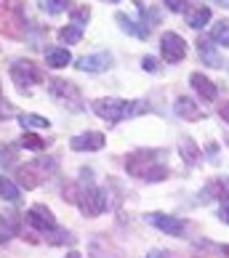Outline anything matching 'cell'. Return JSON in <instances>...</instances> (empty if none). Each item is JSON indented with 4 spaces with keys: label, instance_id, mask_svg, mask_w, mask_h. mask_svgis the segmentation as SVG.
<instances>
[{
    "label": "cell",
    "instance_id": "1",
    "mask_svg": "<svg viewBox=\"0 0 229 258\" xmlns=\"http://www.w3.org/2000/svg\"><path fill=\"white\" fill-rule=\"evenodd\" d=\"M24 224L35 232V242H40V240H48L51 245H70V242H75L72 234L56 224L53 210L48 205H43V203H37V205H32L30 210H27Z\"/></svg>",
    "mask_w": 229,
    "mask_h": 258
},
{
    "label": "cell",
    "instance_id": "2",
    "mask_svg": "<svg viewBox=\"0 0 229 258\" xmlns=\"http://www.w3.org/2000/svg\"><path fill=\"white\" fill-rule=\"evenodd\" d=\"M126 170L131 176L141 181H163L168 178V162H165V149H136L126 157Z\"/></svg>",
    "mask_w": 229,
    "mask_h": 258
},
{
    "label": "cell",
    "instance_id": "3",
    "mask_svg": "<svg viewBox=\"0 0 229 258\" xmlns=\"http://www.w3.org/2000/svg\"><path fill=\"white\" fill-rule=\"evenodd\" d=\"M93 173L88 168H83L80 170V181H78V205L80 210H83V216H101L104 210H107V205H109V200H107V195L101 192L99 186H93V178H91Z\"/></svg>",
    "mask_w": 229,
    "mask_h": 258
},
{
    "label": "cell",
    "instance_id": "4",
    "mask_svg": "<svg viewBox=\"0 0 229 258\" xmlns=\"http://www.w3.org/2000/svg\"><path fill=\"white\" fill-rule=\"evenodd\" d=\"M91 109L99 114L101 120H107L109 125H115V122L126 120V117H133V114H141L147 109L144 101H126V99H93L91 101Z\"/></svg>",
    "mask_w": 229,
    "mask_h": 258
},
{
    "label": "cell",
    "instance_id": "5",
    "mask_svg": "<svg viewBox=\"0 0 229 258\" xmlns=\"http://www.w3.org/2000/svg\"><path fill=\"white\" fill-rule=\"evenodd\" d=\"M27 16H24V3L22 0H0V35L22 40L27 30Z\"/></svg>",
    "mask_w": 229,
    "mask_h": 258
},
{
    "label": "cell",
    "instance_id": "6",
    "mask_svg": "<svg viewBox=\"0 0 229 258\" xmlns=\"http://www.w3.org/2000/svg\"><path fill=\"white\" fill-rule=\"evenodd\" d=\"M56 170V160L53 157H35L30 162L16 168V176H19V186L24 189H37L45 178H51V173Z\"/></svg>",
    "mask_w": 229,
    "mask_h": 258
},
{
    "label": "cell",
    "instance_id": "7",
    "mask_svg": "<svg viewBox=\"0 0 229 258\" xmlns=\"http://www.w3.org/2000/svg\"><path fill=\"white\" fill-rule=\"evenodd\" d=\"M48 93H51L53 101H59L62 107L72 109V112H83L85 109L78 85L70 83V80H64V78H51L48 80Z\"/></svg>",
    "mask_w": 229,
    "mask_h": 258
},
{
    "label": "cell",
    "instance_id": "8",
    "mask_svg": "<svg viewBox=\"0 0 229 258\" xmlns=\"http://www.w3.org/2000/svg\"><path fill=\"white\" fill-rule=\"evenodd\" d=\"M11 80H14L16 88L24 93V91L35 88V85H40L45 80V75L32 59H16L11 64Z\"/></svg>",
    "mask_w": 229,
    "mask_h": 258
},
{
    "label": "cell",
    "instance_id": "9",
    "mask_svg": "<svg viewBox=\"0 0 229 258\" xmlns=\"http://www.w3.org/2000/svg\"><path fill=\"white\" fill-rule=\"evenodd\" d=\"M160 56H163L168 64L184 61V56H187L184 37H181L179 32H163V37H160Z\"/></svg>",
    "mask_w": 229,
    "mask_h": 258
},
{
    "label": "cell",
    "instance_id": "10",
    "mask_svg": "<svg viewBox=\"0 0 229 258\" xmlns=\"http://www.w3.org/2000/svg\"><path fill=\"white\" fill-rule=\"evenodd\" d=\"M24 218L19 210H0V242H11L16 234H22Z\"/></svg>",
    "mask_w": 229,
    "mask_h": 258
},
{
    "label": "cell",
    "instance_id": "11",
    "mask_svg": "<svg viewBox=\"0 0 229 258\" xmlns=\"http://www.w3.org/2000/svg\"><path fill=\"white\" fill-rule=\"evenodd\" d=\"M104 144H107V139L99 131H85V133H78V136L70 139V149H75V152H96Z\"/></svg>",
    "mask_w": 229,
    "mask_h": 258
},
{
    "label": "cell",
    "instance_id": "12",
    "mask_svg": "<svg viewBox=\"0 0 229 258\" xmlns=\"http://www.w3.org/2000/svg\"><path fill=\"white\" fill-rule=\"evenodd\" d=\"M147 224L157 226L160 232H165V234H174V237L184 234V229H187L181 218H176V216H168V213H149V216H147Z\"/></svg>",
    "mask_w": 229,
    "mask_h": 258
},
{
    "label": "cell",
    "instance_id": "13",
    "mask_svg": "<svg viewBox=\"0 0 229 258\" xmlns=\"http://www.w3.org/2000/svg\"><path fill=\"white\" fill-rule=\"evenodd\" d=\"M109 67H112V56L107 51L88 53V56H80L78 59V70H83V72H107Z\"/></svg>",
    "mask_w": 229,
    "mask_h": 258
},
{
    "label": "cell",
    "instance_id": "14",
    "mask_svg": "<svg viewBox=\"0 0 229 258\" xmlns=\"http://www.w3.org/2000/svg\"><path fill=\"white\" fill-rule=\"evenodd\" d=\"M189 83H192V88H195L205 101H216L218 88H216V83H213L211 78H205L203 72H192V75H189Z\"/></svg>",
    "mask_w": 229,
    "mask_h": 258
},
{
    "label": "cell",
    "instance_id": "15",
    "mask_svg": "<svg viewBox=\"0 0 229 258\" xmlns=\"http://www.w3.org/2000/svg\"><path fill=\"white\" fill-rule=\"evenodd\" d=\"M174 112L179 114L181 120H187V122H197V120H203L205 114L197 109V104L189 99V96H181V99H176V104H174Z\"/></svg>",
    "mask_w": 229,
    "mask_h": 258
},
{
    "label": "cell",
    "instance_id": "16",
    "mask_svg": "<svg viewBox=\"0 0 229 258\" xmlns=\"http://www.w3.org/2000/svg\"><path fill=\"white\" fill-rule=\"evenodd\" d=\"M88 253H91V258H120V250L107 240V237H96V240L91 242Z\"/></svg>",
    "mask_w": 229,
    "mask_h": 258
},
{
    "label": "cell",
    "instance_id": "17",
    "mask_svg": "<svg viewBox=\"0 0 229 258\" xmlns=\"http://www.w3.org/2000/svg\"><path fill=\"white\" fill-rule=\"evenodd\" d=\"M179 152H181V157H184L187 165H200V147L195 144V139H189V136H181L179 139Z\"/></svg>",
    "mask_w": 229,
    "mask_h": 258
},
{
    "label": "cell",
    "instance_id": "18",
    "mask_svg": "<svg viewBox=\"0 0 229 258\" xmlns=\"http://www.w3.org/2000/svg\"><path fill=\"white\" fill-rule=\"evenodd\" d=\"M115 22H118L120 27H123V32L126 35H133V37H144L149 35V30H147V24H139V22H133V19H128L126 14H115Z\"/></svg>",
    "mask_w": 229,
    "mask_h": 258
},
{
    "label": "cell",
    "instance_id": "19",
    "mask_svg": "<svg viewBox=\"0 0 229 258\" xmlns=\"http://www.w3.org/2000/svg\"><path fill=\"white\" fill-rule=\"evenodd\" d=\"M45 61L53 70H62V67L70 64V51L67 48H56V45H45Z\"/></svg>",
    "mask_w": 229,
    "mask_h": 258
},
{
    "label": "cell",
    "instance_id": "20",
    "mask_svg": "<svg viewBox=\"0 0 229 258\" xmlns=\"http://www.w3.org/2000/svg\"><path fill=\"white\" fill-rule=\"evenodd\" d=\"M208 22H211V8L208 6H197L187 14V24L192 27V30H203Z\"/></svg>",
    "mask_w": 229,
    "mask_h": 258
},
{
    "label": "cell",
    "instance_id": "21",
    "mask_svg": "<svg viewBox=\"0 0 229 258\" xmlns=\"http://www.w3.org/2000/svg\"><path fill=\"white\" fill-rule=\"evenodd\" d=\"M16 120H19V125L22 128H51V120L48 117H40V114H30V112H22V114H16Z\"/></svg>",
    "mask_w": 229,
    "mask_h": 258
},
{
    "label": "cell",
    "instance_id": "22",
    "mask_svg": "<svg viewBox=\"0 0 229 258\" xmlns=\"http://www.w3.org/2000/svg\"><path fill=\"white\" fill-rule=\"evenodd\" d=\"M205 192H213V197H216V200H221V203H229V178H226V176L213 178L211 184H208Z\"/></svg>",
    "mask_w": 229,
    "mask_h": 258
},
{
    "label": "cell",
    "instance_id": "23",
    "mask_svg": "<svg viewBox=\"0 0 229 258\" xmlns=\"http://www.w3.org/2000/svg\"><path fill=\"white\" fill-rule=\"evenodd\" d=\"M37 6H40V11L51 14V16L64 14V11H70V8H72L70 0H37Z\"/></svg>",
    "mask_w": 229,
    "mask_h": 258
},
{
    "label": "cell",
    "instance_id": "24",
    "mask_svg": "<svg viewBox=\"0 0 229 258\" xmlns=\"http://www.w3.org/2000/svg\"><path fill=\"white\" fill-rule=\"evenodd\" d=\"M197 51H200V56H203V61H205V64H211V67H218V64H221V56L213 51L211 40H205V37L197 43Z\"/></svg>",
    "mask_w": 229,
    "mask_h": 258
},
{
    "label": "cell",
    "instance_id": "25",
    "mask_svg": "<svg viewBox=\"0 0 229 258\" xmlns=\"http://www.w3.org/2000/svg\"><path fill=\"white\" fill-rule=\"evenodd\" d=\"M0 197L8 200V203H16L19 197H22V189H19L11 178H6V176H0Z\"/></svg>",
    "mask_w": 229,
    "mask_h": 258
},
{
    "label": "cell",
    "instance_id": "26",
    "mask_svg": "<svg viewBox=\"0 0 229 258\" xmlns=\"http://www.w3.org/2000/svg\"><path fill=\"white\" fill-rule=\"evenodd\" d=\"M211 37L218 45H229V19H218L211 27Z\"/></svg>",
    "mask_w": 229,
    "mask_h": 258
},
{
    "label": "cell",
    "instance_id": "27",
    "mask_svg": "<svg viewBox=\"0 0 229 258\" xmlns=\"http://www.w3.org/2000/svg\"><path fill=\"white\" fill-rule=\"evenodd\" d=\"M59 37H62L67 45H72V43H78L80 37H83V27H78V24H67V27H62V30H59Z\"/></svg>",
    "mask_w": 229,
    "mask_h": 258
},
{
    "label": "cell",
    "instance_id": "28",
    "mask_svg": "<svg viewBox=\"0 0 229 258\" xmlns=\"http://www.w3.org/2000/svg\"><path fill=\"white\" fill-rule=\"evenodd\" d=\"M45 144H48V141L40 139V136H35V133H24V136H22V147H24V149L43 152V149H45Z\"/></svg>",
    "mask_w": 229,
    "mask_h": 258
},
{
    "label": "cell",
    "instance_id": "29",
    "mask_svg": "<svg viewBox=\"0 0 229 258\" xmlns=\"http://www.w3.org/2000/svg\"><path fill=\"white\" fill-rule=\"evenodd\" d=\"M16 147H11V144H6V147H0V165H14L16 162Z\"/></svg>",
    "mask_w": 229,
    "mask_h": 258
},
{
    "label": "cell",
    "instance_id": "30",
    "mask_svg": "<svg viewBox=\"0 0 229 258\" xmlns=\"http://www.w3.org/2000/svg\"><path fill=\"white\" fill-rule=\"evenodd\" d=\"M72 19H75V22L72 24H83V22H88V19H91V8L88 6H80V8H72Z\"/></svg>",
    "mask_w": 229,
    "mask_h": 258
},
{
    "label": "cell",
    "instance_id": "31",
    "mask_svg": "<svg viewBox=\"0 0 229 258\" xmlns=\"http://www.w3.org/2000/svg\"><path fill=\"white\" fill-rule=\"evenodd\" d=\"M141 67H144V72H149V75L160 72V61L155 59V56H144V59H141Z\"/></svg>",
    "mask_w": 229,
    "mask_h": 258
},
{
    "label": "cell",
    "instance_id": "32",
    "mask_svg": "<svg viewBox=\"0 0 229 258\" xmlns=\"http://www.w3.org/2000/svg\"><path fill=\"white\" fill-rule=\"evenodd\" d=\"M187 6H189V0H165V8L174 14H184Z\"/></svg>",
    "mask_w": 229,
    "mask_h": 258
},
{
    "label": "cell",
    "instance_id": "33",
    "mask_svg": "<svg viewBox=\"0 0 229 258\" xmlns=\"http://www.w3.org/2000/svg\"><path fill=\"white\" fill-rule=\"evenodd\" d=\"M218 114H221L224 122H229V101H221V104H218Z\"/></svg>",
    "mask_w": 229,
    "mask_h": 258
},
{
    "label": "cell",
    "instance_id": "34",
    "mask_svg": "<svg viewBox=\"0 0 229 258\" xmlns=\"http://www.w3.org/2000/svg\"><path fill=\"white\" fill-rule=\"evenodd\" d=\"M218 218H221L224 224H229V203H221V208H218Z\"/></svg>",
    "mask_w": 229,
    "mask_h": 258
},
{
    "label": "cell",
    "instance_id": "35",
    "mask_svg": "<svg viewBox=\"0 0 229 258\" xmlns=\"http://www.w3.org/2000/svg\"><path fill=\"white\" fill-rule=\"evenodd\" d=\"M149 258H168V253H163V250H152Z\"/></svg>",
    "mask_w": 229,
    "mask_h": 258
},
{
    "label": "cell",
    "instance_id": "36",
    "mask_svg": "<svg viewBox=\"0 0 229 258\" xmlns=\"http://www.w3.org/2000/svg\"><path fill=\"white\" fill-rule=\"evenodd\" d=\"M218 6H221V8H229V0H218Z\"/></svg>",
    "mask_w": 229,
    "mask_h": 258
},
{
    "label": "cell",
    "instance_id": "37",
    "mask_svg": "<svg viewBox=\"0 0 229 258\" xmlns=\"http://www.w3.org/2000/svg\"><path fill=\"white\" fill-rule=\"evenodd\" d=\"M67 258H80V253H70V255H67Z\"/></svg>",
    "mask_w": 229,
    "mask_h": 258
},
{
    "label": "cell",
    "instance_id": "38",
    "mask_svg": "<svg viewBox=\"0 0 229 258\" xmlns=\"http://www.w3.org/2000/svg\"><path fill=\"white\" fill-rule=\"evenodd\" d=\"M112 3H118V0H112Z\"/></svg>",
    "mask_w": 229,
    "mask_h": 258
},
{
    "label": "cell",
    "instance_id": "39",
    "mask_svg": "<svg viewBox=\"0 0 229 258\" xmlns=\"http://www.w3.org/2000/svg\"><path fill=\"white\" fill-rule=\"evenodd\" d=\"M216 3H218V0H216Z\"/></svg>",
    "mask_w": 229,
    "mask_h": 258
}]
</instances>
